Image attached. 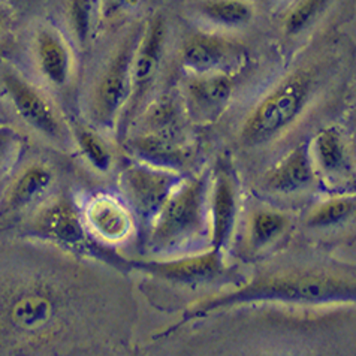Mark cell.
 Instances as JSON below:
<instances>
[{
  "instance_id": "5",
  "label": "cell",
  "mask_w": 356,
  "mask_h": 356,
  "mask_svg": "<svg viewBox=\"0 0 356 356\" xmlns=\"http://www.w3.org/2000/svg\"><path fill=\"white\" fill-rule=\"evenodd\" d=\"M143 33V32H141ZM140 33L132 32L117 49L95 86L90 110L95 122L113 126L123 115L132 92V63Z\"/></svg>"
},
{
  "instance_id": "2",
  "label": "cell",
  "mask_w": 356,
  "mask_h": 356,
  "mask_svg": "<svg viewBox=\"0 0 356 356\" xmlns=\"http://www.w3.org/2000/svg\"><path fill=\"white\" fill-rule=\"evenodd\" d=\"M316 81L309 69H300L273 87L244 120L241 138L245 144H265L296 123L307 111Z\"/></svg>"
},
{
  "instance_id": "15",
  "label": "cell",
  "mask_w": 356,
  "mask_h": 356,
  "mask_svg": "<svg viewBox=\"0 0 356 356\" xmlns=\"http://www.w3.org/2000/svg\"><path fill=\"white\" fill-rule=\"evenodd\" d=\"M314 180V168L309 143H302L277 163L266 177V186L279 193H292L309 187Z\"/></svg>"
},
{
  "instance_id": "11",
  "label": "cell",
  "mask_w": 356,
  "mask_h": 356,
  "mask_svg": "<svg viewBox=\"0 0 356 356\" xmlns=\"http://www.w3.org/2000/svg\"><path fill=\"white\" fill-rule=\"evenodd\" d=\"M87 229L104 243H122L134 231L132 217L124 205L110 195H96L84 211Z\"/></svg>"
},
{
  "instance_id": "13",
  "label": "cell",
  "mask_w": 356,
  "mask_h": 356,
  "mask_svg": "<svg viewBox=\"0 0 356 356\" xmlns=\"http://www.w3.org/2000/svg\"><path fill=\"white\" fill-rule=\"evenodd\" d=\"M35 57L39 72L54 87H65L72 75V53L63 36L53 27H41L35 35Z\"/></svg>"
},
{
  "instance_id": "7",
  "label": "cell",
  "mask_w": 356,
  "mask_h": 356,
  "mask_svg": "<svg viewBox=\"0 0 356 356\" xmlns=\"http://www.w3.org/2000/svg\"><path fill=\"white\" fill-rule=\"evenodd\" d=\"M0 84L8 102L27 126L49 140H62L63 123L60 115L42 90H39L14 69H5L0 74Z\"/></svg>"
},
{
  "instance_id": "22",
  "label": "cell",
  "mask_w": 356,
  "mask_h": 356,
  "mask_svg": "<svg viewBox=\"0 0 356 356\" xmlns=\"http://www.w3.org/2000/svg\"><path fill=\"white\" fill-rule=\"evenodd\" d=\"M331 0H298L284 17L283 31L288 36H298L318 19Z\"/></svg>"
},
{
  "instance_id": "18",
  "label": "cell",
  "mask_w": 356,
  "mask_h": 356,
  "mask_svg": "<svg viewBox=\"0 0 356 356\" xmlns=\"http://www.w3.org/2000/svg\"><path fill=\"white\" fill-rule=\"evenodd\" d=\"M136 156L157 168H178L189 159L187 148L178 144L171 132H152L136 136L129 143Z\"/></svg>"
},
{
  "instance_id": "20",
  "label": "cell",
  "mask_w": 356,
  "mask_h": 356,
  "mask_svg": "<svg viewBox=\"0 0 356 356\" xmlns=\"http://www.w3.org/2000/svg\"><path fill=\"white\" fill-rule=\"evenodd\" d=\"M314 157L325 172H339L344 163V144L337 127H326L314 138Z\"/></svg>"
},
{
  "instance_id": "14",
  "label": "cell",
  "mask_w": 356,
  "mask_h": 356,
  "mask_svg": "<svg viewBox=\"0 0 356 356\" xmlns=\"http://www.w3.org/2000/svg\"><path fill=\"white\" fill-rule=\"evenodd\" d=\"M54 174L42 163H33L17 175L0 205V216L23 211L42 201L53 187Z\"/></svg>"
},
{
  "instance_id": "28",
  "label": "cell",
  "mask_w": 356,
  "mask_h": 356,
  "mask_svg": "<svg viewBox=\"0 0 356 356\" xmlns=\"http://www.w3.org/2000/svg\"><path fill=\"white\" fill-rule=\"evenodd\" d=\"M5 27H6V15L0 11V33L5 31Z\"/></svg>"
},
{
  "instance_id": "10",
  "label": "cell",
  "mask_w": 356,
  "mask_h": 356,
  "mask_svg": "<svg viewBox=\"0 0 356 356\" xmlns=\"http://www.w3.org/2000/svg\"><path fill=\"white\" fill-rule=\"evenodd\" d=\"M136 270L150 273L165 280L178 283H202L213 280L222 274L225 265L222 261V250L211 249L201 254L189 256L172 261H135L131 262Z\"/></svg>"
},
{
  "instance_id": "17",
  "label": "cell",
  "mask_w": 356,
  "mask_h": 356,
  "mask_svg": "<svg viewBox=\"0 0 356 356\" xmlns=\"http://www.w3.org/2000/svg\"><path fill=\"white\" fill-rule=\"evenodd\" d=\"M236 216V195L231 177L219 172L211 197V247L222 250L229 240Z\"/></svg>"
},
{
  "instance_id": "19",
  "label": "cell",
  "mask_w": 356,
  "mask_h": 356,
  "mask_svg": "<svg viewBox=\"0 0 356 356\" xmlns=\"http://www.w3.org/2000/svg\"><path fill=\"white\" fill-rule=\"evenodd\" d=\"M200 13L217 26L241 27L252 22L254 8L249 0H204Z\"/></svg>"
},
{
  "instance_id": "1",
  "label": "cell",
  "mask_w": 356,
  "mask_h": 356,
  "mask_svg": "<svg viewBox=\"0 0 356 356\" xmlns=\"http://www.w3.org/2000/svg\"><path fill=\"white\" fill-rule=\"evenodd\" d=\"M355 282L328 273L293 271L271 274L254 279L232 292L213 296L193 305L165 334H170L187 322L205 318L217 310H225L253 302H288L322 305L355 301Z\"/></svg>"
},
{
  "instance_id": "16",
  "label": "cell",
  "mask_w": 356,
  "mask_h": 356,
  "mask_svg": "<svg viewBox=\"0 0 356 356\" xmlns=\"http://www.w3.org/2000/svg\"><path fill=\"white\" fill-rule=\"evenodd\" d=\"M193 110L204 117L223 110L234 93V81L226 72L197 74L186 86Z\"/></svg>"
},
{
  "instance_id": "3",
  "label": "cell",
  "mask_w": 356,
  "mask_h": 356,
  "mask_svg": "<svg viewBox=\"0 0 356 356\" xmlns=\"http://www.w3.org/2000/svg\"><path fill=\"white\" fill-rule=\"evenodd\" d=\"M205 196V175L175 186L154 216L150 244L156 250H168L189 243L202 232Z\"/></svg>"
},
{
  "instance_id": "25",
  "label": "cell",
  "mask_w": 356,
  "mask_h": 356,
  "mask_svg": "<svg viewBox=\"0 0 356 356\" xmlns=\"http://www.w3.org/2000/svg\"><path fill=\"white\" fill-rule=\"evenodd\" d=\"M75 138L84 157L90 162L93 168H96L101 172H106L110 170L113 163V156L110 148L106 147L101 138L95 132L86 129V127H76Z\"/></svg>"
},
{
  "instance_id": "27",
  "label": "cell",
  "mask_w": 356,
  "mask_h": 356,
  "mask_svg": "<svg viewBox=\"0 0 356 356\" xmlns=\"http://www.w3.org/2000/svg\"><path fill=\"white\" fill-rule=\"evenodd\" d=\"M17 147V135L11 127L0 126V166H2L8 157L13 154V150Z\"/></svg>"
},
{
  "instance_id": "21",
  "label": "cell",
  "mask_w": 356,
  "mask_h": 356,
  "mask_svg": "<svg viewBox=\"0 0 356 356\" xmlns=\"http://www.w3.org/2000/svg\"><path fill=\"white\" fill-rule=\"evenodd\" d=\"M69 22L76 41L87 45L101 22V0H69Z\"/></svg>"
},
{
  "instance_id": "4",
  "label": "cell",
  "mask_w": 356,
  "mask_h": 356,
  "mask_svg": "<svg viewBox=\"0 0 356 356\" xmlns=\"http://www.w3.org/2000/svg\"><path fill=\"white\" fill-rule=\"evenodd\" d=\"M0 318L14 334L36 337L49 331L62 313L58 293L42 282H29L11 291L0 307Z\"/></svg>"
},
{
  "instance_id": "23",
  "label": "cell",
  "mask_w": 356,
  "mask_h": 356,
  "mask_svg": "<svg viewBox=\"0 0 356 356\" xmlns=\"http://www.w3.org/2000/svg\"><path fill=\"white\" fill-rule=\"evenodd\" d=\"M289 219L282 213L258 211L250 220V241L253 247L259 249L273 243L277 236L288 227Z\"/></svg>"
},
{
  "instance_id": "24",
  "label": "cell",
  "mask_w": 356,
  "mask_h": 356,
  "mask_svg": "<svg viewBox=\"0 0 356 356\" xmlns=\"http://www.w3.org/2000/svg\"><path fill=\"white\" fill-rule=\"evenodd\" d=\"M355 211V196H340L316 207L307 219L312 227H328L348 220Z\"/></svg>"
},
{
  "instance_id": "9",
  "label": "cell",
  "mask_w": 356,
  "mask_h": 356,
  "mask_svg": "<svg viewBox=\"0 0 356 356\" xmlns=\"http://www.w3.org/2000/svg\"><path fill=\"white\" fill-rule=\"evenodd\" d=\"M178 177L157 166L129 165L123 170L122 184L135 209L145 217H154L178 184Z\"/></svg>"
},
{
  "instance_id": "12",
  "label": "cell",
  "mask_w": 356,
  "mask_h": 356,
  "mask_svg": "<svg viewBox=\"0 0 356 356\" xmlns=\"http://www.w3.org/2000/svg\"><path fill=\"white\" fill-rule=\"evenodd\" d=\"M238 49L227 39L197 32L186 39L180 49L181 63L196 74L225 72V67L229 66Z\"/></svg>"
},
{
  "instance_id": "26",
  "label": "cell",
  "mask_w": 356,
  "mask_h": 356,
  "mask_svg": "<svg viewBox=\"0 0 356 356\" xmlns=\"http://www.w3.org/2000/svg\"><path fill=\"white\" fill-rule=\"evenodd\" d=\"M134 0H101V19H113L127 11Z\"/></svg>"
},
{
  "instance_id": "6",
  "label": "cell",
  "mask_w": 356,
  "mask_h": 356,
  "mask_svg": "<svg viewBox=\"0 0 356 356\" xmlns=\"http://www.w3.org/2000/svg\"><path fill=\"white\" fill-rule=\"evenodd\" d=\"M29 232L38 238L54 243L63 249L84 254L104 252L90 236L75 204L66 196L48 202L32 217Z\"/></svg>"
},
{
  "instance_id": "8",
  "label": "cell",
  "mask_w": 356,
  "mask_h": 356,
  "mask_svg": "<svg viewBox=\"0 0 356 356\" xmlns=\"http://www.w3.org/2000/svg\"><path fill=\"white\" fill-rule=\"evenodd\" d=\"M166 36V26L162 15H156L143 31L138 41L132 63V92L123 111V122H127L141 106L147 93L159 72Z\"/></svg>"
}]
</instances>
